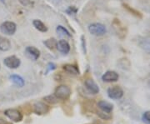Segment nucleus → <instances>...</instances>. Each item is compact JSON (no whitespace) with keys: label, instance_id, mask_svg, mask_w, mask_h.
I'll return each mask as SVG.
<instances>
[{"label":"nucleus","instance_id":"f257e3e1","mask_svg":"<svg viewBox=\"0 0 150 124\" xmlns=\"http://www.w3.org/2000/svg\"><path fill=\"white\" fill-rule=\"evenodd\" d=\"M54 95L59 99L66 100V99L69 98L70 95H71V89L67 85H60V86L57 87V88L55 89Z\"/></svg>","mask_w":150,"mask_h":124},{"label":"nucleus","instance_id":"f03ea898","mask_svg":"<svg viewBox=\"0 0 150 124\" xmlns=\"http://www.w3.org/2000/svg\"><path fill=\"white\" fill-rule=\"evenodd\" d=\"M88 31L94 36H103L106 33L107 29L106 27L102 23H94L88 26Z\"/></svg>","mask_w":150,"mask_h":124},{"label":"nucleus","instance_id":"7ed1b4c3","mask_svg":"<svg viewBox=\"0 0 150 124\" xmlns=\"http://www.w3.org/2000/svg\"><path fill=\"white\" fill-rule=\"evenodd\" d=\"M17 30V25L13 22H4L0 25V31L5 35H13Z\"/></svg>","mask_w":150,"mask_h":124},{"label":"nucleus","instance_id":"20e7f679","mask_svg":"<svg viewBox=\"0 0 150 124\" xmlns=\"http://www.w3.org/2000/svg\"><path fill=\"white\" fill-rule=\"evenodd\" d=\"M4 115L8 118H9L13 122H15V123L21 122L22 120H23V114L18 109L8 108V109H7V110L4 111Z\"/></svg>","mask_w":150,"mask_h":124},{"label":"nucleus","instance_id":"39448f33","mask_svg":"<svg viewBox=\"0 0 150 124\" xmlns=\"http://www.w3.org/2000/svg\"><path fill=\"white\" fill-rule=\"evenodd\" d=\"M108 96L113 100H118L123 96V90L119 86H112L108 89Z\"/></svg>","mask_w":150,"mask_h":124},{"label":"nucleus","instance_id":"423d86ee","mask_svg":"<svg viewBox=\"0 0 150 124\" xmlns=\"http://www.w3.org/2000/svg\"><path fill=\"white\" fill-rule=\"evenodd\" d=\"M4 63L10 69H16L21 64V61L16 56H9L4 60Z\"/></svg>","mask_w":150,"mask_h":124},{"label":"nucleus","instance_id":"0eeeda50","mask_svg":"<svg viewBox=\"0 0 150 124\" xmlns=\"http://www.w3.org/2000/svg\"><path fill=\"white\" fill-rule=\"evenodd\" d=\"M85 87L88 92L92 93V94H97L99 92V87L97 85V83L93 81L92 78H88L86 79L85 82H84Z\"/></svg>","mask_w":150,"mask_h":124},{"label":"nucleus","instance_id":"6e6552de","mask_svg":"<svg viewBox=\"0 0 150 124\" xmlns=\"http://www.w3.org/2000/svg\"><path fill=\"white\" fill-rule=\"evenodd\" d=\"M119 76L115 71H107L102 76V80L106 82H112L118 80Z\"/></svg>","mask_w":150,"mask_h":124},{"label":"nucleus","instance_id":"1a4fd4ad","mask_svg":"<svg viewBox=\"0 0 150 124\" xmlns=\"http://www.w3.org/2000/svg\"><path fill=\"white\" fill-rule=\"evenodd\" d=\"M49 111V108L45 103L38 102L33 105V112L38 115H43L46 114Z\"/></svg>","mask_w":150,"mask_h":124},{"label":"nucleus","instance_id":"9d476101","mask_svg":"<svg viewBox=\"0 0 150 124\" xmlns=\"http://www.w3.org/2000/svg\"><path fill=\"white\" fill-rule=\"evenodd\" d=\"M25 53L27 54V56L33 60H37L40 57V52L39 50L35 48V47H27L25 49Z\"/></svg>","mask_w":150,"mask_h":124},{"label":"nucleus","instance_id":"9b49d317","mask_svg":"<svg viewBox=\"0 0 150 124\" xmlns=\"http://www.w3.org/2000/svg\"><path fill=\"white\" fill-rule=\"evenodd\" d=\"M98 107L102 112L107 113H111L112 112V110H113V105H112V103H108V102L104 101V100L99 101L98 103Z\"/></svg>","mask_w":150,"mask_h":124},{"label":"nucleus","instance_id":"f8f14e48","mask_svg":"<svg viewBox=\"0 0 150 124\" xmlns=\"http://www.w3.org/2000/svg\"><path fill=\"white\" fill-rule=\"evenodd\" d=\"M57 49L60 53L63 54H68L70 51V45L66 40H60L58 42L57 44Z\"/></svg>","mask_w":150,"mask_h":124},{"label":"nucleus","instance_id":"ddd939ff","mask_svg":"<svg viewBox=\"0 0 150 124\" xmlns=\"http://www.w3.org/2000/svg\"><path fill=\"white\" fill-rule=\"evenodd\" d=\"M11 49V42L9 39L4 37H0V50L7 52Z\"/></svg>","mask_w":150,"mask_h":124},{"label":"nucleus","instance_id":"4468645a","mask_svg":"<svg viewBox=\"0 0 150 124\" xmlns=\"http://www.w3.org/2000/svg\"><path fill=\"white\" fill-rule=\"evenodd\" d=\"M10 80L13 82L14 85H16L18 87H23L24 86V84H25V82L23 80V78L19 75H16V74L11 75Z\"/></svg>","mask_w":150,"mask_h":124},{"label":"nucleus","instance_id":"2eb2a0df","mask_svg":"<svg viewBox=\"0 0 150 124\" xmlns=\"http://www.w3.org/2000/svg\"><path fill=\"white\" fill-rule=\"evenodd\" d=\"M63 68L65 72H67L68 73L72 74V75H79V68L72 64H65L63 66Z\"/></svg>","mask_w":150,"mask_h":124},{"label":"nucleus","instance_id":"dca6fc26","mask_svg":"<svg viewBox=\"0 0 150 124\" xmlns=\"http://www.w3.org/2000/svg\"><path fill=\"white\" fill-rule=\"evenodd\" d=\"M33 24L34 27H35L37 30H38L39 32H45L48 31V27H46V25H45L41 20L35 19V20H33Z\"/></svg>","mask_w":150,"mask_h":124},{"label":"nucleus","instance_id":"f3484780","mask_svg":"<svg viewBox=\"0 0 150 124\" xmlns=\"http://www.w3.org/2000/svg\"><path fill=\"white\" fill-rule=\"evenodd\" d=\"M43 44L48 48V49L50 50H54L55 49H57V44H58V42L57 40L54 38H48L47 40H45L43 42Z\"/></svg>","mask_w":150,"mask_h":124},{"label":"nucleus","instance_id":"a211bd4d","mask_svg":"<svg viewBox=\"0 0 150 124\" xmlns=\"http://www.w3.org/2000/svg\"><path fill=\"white\" fill-rule=\"evenodd\" d=\"M140 48L143 49L144 51L150 53V39L149 38H143L139 40Z\"/></svg>","mask_w":150,"mask_h":124},{"label":"nucleus","instance_id":"6ab92c4d","mask_svg":"<svg viewBox=\"0 0 150 124\" xmlns=\"http://www.w3.org/2000/svg\"><path fill=\"white\" fill-rule=\"evenodd\" d=\"M123 6L124 7V8H126L127 10L129 11V13H131V14H133V15H134L135 17H137V18H142V17H143L142 13H140L139 11L135 10L134 8H133L132 7H130V6L128 5V4H123Z\"/></svg>","mask_w":150,"mask_h":124},{"label":"nucleus","instance_id":"aec40b11","mask_svg":"<svg viewBox=\"0 0 150 124\" xmlns=\"http://www.w3.org/2000/svg\"><path fill=\"white\" fill-rule=\"evenodd\" d=\"M56 31L57 32L59 33L60 36H67V37H71V34L69 33V32L64 27H63V26H61V25H59L56 28Z\"/></svg>","mask_w":150,"mask_h":124},{"label":"nucleus","instance_id":"412c9836","mask_svg":"<svg viewBox=\"0 0 150 124\" xmlns=\"http://www.w3.org/2000/svg\"><path fill=\"white\" fill-rule=\"evenodd\" d=\"M46 102H48L49 103H52V104H54V103H58L59 101V98L56 97L55 95H49V96H47L43 98Z\"/></svg>","mask_w":150,"mask_h":124},{"label":"nucleus","instance_id":"4be33fe9","mask_svg":"<svg viewBox=\"0 0 150 124\" xmlns=\"http://www.w3.org/2000/svg\"><path fill=\"white\" fill-rule=\"evenodd\" d=\"M143 120L145 123L148 124H150V111H147L145 112L144 115H143Z\"/></svg>","mask_w":150,"mask_h":124},{"label":"nucleus","instance_id":"5701e85b","mask_svg":"<svg viewBox=\"0 0 150 124\" xmlns=\"http://www.w3.org/2000/svg\"><path fill=\"white\" fill-rule=\"evenodd\" d=\"M56 68V65L53 63H49L47 66V71H46V73H45V74H48V72H50V71H53Z\"/></svg>","mask_w":150,"mask_h":124},{"label":"nucleus","instance_id":"b1692460","mask_svg":"<svg viewBox=\"0 0 150 124\" xmlns=\"http://www.w3.org/2000/svg\"><path fill=\"white\" fill-rule=\"evenodd\" d=\"M98 115L100 116V118H102L103 119H105V120H108V119H111V116L109 115L110 113H98Z\"/></svg>","mask_w":150,"mask_h":124},{"label":"nucleus","instance_id":"393cba45","mask_svg":"<svg viewBox=\"0 0 150 124\" xmlns=\"http://www.w3.org/2000/svg\"><path fill=\"white\" fill-rule=\"evenodd\" d=\"M19 2L21 3L24 6H29L33 4L31 0H19Z\"/></svg>","mask_w":150,"mask_h":124},{"label":"nucleus","instance_id":"a878e982","mask_svg":"<svg viewBox=\"0 0 150 124\" xmlns=\"http://www.w3.org/2000/svg\"><path fill=\"white\" fill-rule=\"evenodd\" d=\"M81 39H82V48H83V53L86 54V42L84 36H82Z\"/></svg>","mask_w":150,"mask_h":124},{"label":"nucleus","instance_id":"bb28decb","mask_svg":"<svg viewBox=\"0 0 150 124\" xmlns=\"http://www.w3.org/2000/svg\"><path fill=\"white\" fill-rule=\"evenodd\" d=\"M0 124H12V123H8V122L5 121L4 119H3L0 118Z\"/></svg>","mask_w":150,"mask_h":124},{"label":"nucleus","instance_id":"cd10ccee","mask_svg":"<svg viewBox=\"0 0 150 124\" xmlns=\"http://www.w3.org/2000/svg\"><path fill=\"white\" fill-rule=\"evenodd\" d=\"M148 86L150 88V80H149V82H148Z\"/></svg>","mask_w":150,"mask_h":124},{"label":"nucleus","instance_id":"c85d7f7f","mask_svg":"<svg viewBox=\"0 0 150 124\" xmlns=\"http://www.w3.org/2000/svg\"><path fill=\"white\" fill-rule=\"evenodd\" d=\"M0 1H1L2 3H4V0H0Z\"/></svg>","mask_w":150,"mask_h":124},{"label":"nucleus","instance_id":"c756f323","mask_svg":"<svg viewBox=\"0 0 150 124\" xmlns=\"http://www.w3.org/2000/svg\"><path fill=\"white\" fill-rule=\"evenodd\" d=\"M0 68H1V67H0Z\"/></svg>","mask_w":150,"mask_h":124}]
</instances>
